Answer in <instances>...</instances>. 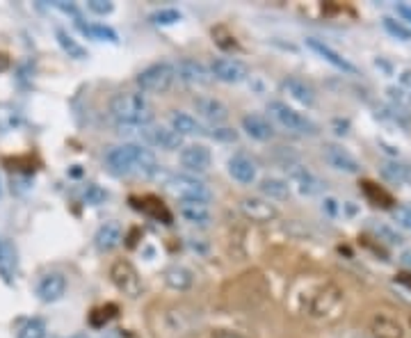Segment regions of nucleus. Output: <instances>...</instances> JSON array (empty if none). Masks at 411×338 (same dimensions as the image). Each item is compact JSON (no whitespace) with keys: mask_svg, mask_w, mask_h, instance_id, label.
Returning <instances> with one entry per match:
<instances>
[{"mask_svg":"<svg viewBox=\"0 0 411 338\" xmlns=\"http://www.w3.org/2000/svg\"><path fill=\"white\" fill-rule=\"evenodd\" d=\"M105 165L112 174H117V176L137 174V176H144V179H158L162 176V171H165L156 160V156L142 144H122L110 149L105 154Z\"/></svg>","mask_w":411,"mask_h":338,"instance_id":"nucleus-1","label":"nucleus"},{"mask_svg":"<svg viewBox=\"0 0 411 338\" xmlns=\"http://www.w3.org/2000/svg\"><path fill=\"white\" fill-rule=\"evenodd\" d=\"M55 37H58V43L62 46V51L67 53L69 58H73V60H85V58H87V48H85L80 41H75L67 30L58 28Z\"/></svg>","mask_w":411,"mask_h":338,"instance_id":"nucleus-28","label":"nucleus"},{"mask_svg":"<svg viewBox=\"0 0 411 338\" xmlns=\"http://www.w3.org/2000/svg\"><path fill=\"white\" fill-rule=\"evenodd\" d=\"M393 217L400 226H405L411 231V206H397V208L393 211Z\"/></svg>","mask_w":411,"mask_h":338,"instance_id":"nucleus-37","label":"nucleus"},{"mask_svg":"<svg viewBox=\"0 0 411 338\" xmlns=\"http://www.w3.org/2000/svg\"><path fill=\"white\" fill-rule=\"evenodd\" d=\"M354 338H361V336H354Z\"/></svg>","mask_w":411,"mask_h":338,"instance_id":"nucleus-47","label":"nucleus"},{"mask_svg":"<svg viewBox=\"0 0 411 338\" xmlns=\"http://www.w3.org/2000/svg\"><path fill=\"white\" fill-rule=\"evenodd\" d=\"M135 204V208H139L142 213H146L154 220H160L162 224H171V213L162 206V201H158L156 197H142V199H131Z\"/></svg>","mask_w":411,"mask_h":338,"instance_id":"nucleus-25","label":"nucleus"},{"mask_svg":"<svg viewBox=\"0 0 411 338\" xmlns=\"http://www.w3.org/2000/svg\"><path fill=\"white\" fill-rule=\"evenodd\" d=\"M169 128L174 130V133H178L181 137L208 133V128H206L201 122H197V117H192L188 112H178V110H174L169 115Z\"/></svg>","mask_w":411,"mask_h":338,"instance_id":"nucleus-20","label":"nucleus"},{"mask_svg":"<svg viewBox=\"0 0 411 338\" xmlns=\"http://www.w3.org/2000/svg\"><path fill=\"white\" fill-rule=\"evenodd\" d=\"M267 112L281 128H286L288 133H295V135H318L320 133V126L313 122V119L297 112L295 107H290L284 101H269Z\"/></svg>","mask_w":411,"mask_h":338,"instance_id":"nucleus-3","label":"nucleus"},{"mask_svg":"<svg viewBox=\"0 0 411 338\" xmlns=\"http://www.w3.org/2000/svg\"><path fill=\"white\" fill-rule=\"evenodd\" d=\"M0 194H3V181H0Z\"/></svg>","mask_w":411,"mask_h":338,"instance_id":"nucleus-45","label":"nucleus"},{"mask_svg":"<svg viewBox=\"0 0 411 338\" xmlns=\"http://www.w3.org/2000/svg\"><path fill=\"white\" fill-rule=\"evenodd\" d=\"M110 119L117 128L128 130V128H142L149 126L154 119V107H151L149 99L142 92H119L110 99Z\"/></svg>","mask_w":411,"mask_h":338,"instance_id":"nucleus-2","label":"nucleus"},{"mask_svg":"<svg viewBox=\"0 0 411 338\" xmlns=\"http://www.w3.org/2000/svg\"><path fill=\"white\" fill-rule=\"evenodd\" d=\"M395 9H397V14L402 16V23H407V26L411 28V5H407V3H400Z\"/></svg>","mask_w":411,"mask_h":338,"instance_id":"nucleus-40","label":"nucleus"},{"mask_svg":"<svg viewBox=\"0 0 411 338\" xmlns=\"http://www.w3.org/2000/svg\"><path fill=\"white\" fill-rule=\"evenodd\" d=\"M151 21L156 26H174L181 21V12L174 7H165V9H158V12L151 14Z\"/></svg>","mask_w":411,"mask_h":338,"instance_id":"nucleus-35","label":"nucleus"},{"mask_svg":"<svg viewBox=\"0 0 411 338\" xmlns=\"http://www.w3.org/2000/svg\"><path fill=\"white\" fill-rule=\"evenodd\" d=\"M14 272H16V252L7 240L0 238V275H3V279L9 283L14 277Z\"/></svg>","mask_w":411,"mask_h":338,"instance_id":"nucleus-27","label":"nucleus"},{"mask_svg":"<svg viewBox=\"0 0 411 338\" xmlns=\"http://www.w3.org/2000/svg\"><path fill=\"white\" fill-rule=\"evenodd\" d=\"M9 69V58L5 53H0V71H7Z\"/></svg>","mask_w":411,"mask_h":338,"instance_id":"nucleus-42","label":"nucleus"},{"mask_svg":"<svg viewBox=\"0 0 411 338\" xmlns=\"http://www.w3.org/2000/svg\"><path fill=\"white\" fill-rule=\"evenodd\" d=\"M210 75L215 80H222L226 85H237V83L247 80L250 69H247L245 62L235 60V58H215L210 64Z\"/></svg>","mask_w":411,"mask_h":338,"instance_id":"nucleus-8","label":"nucleus"},{"mask_svg":"<svg viewBox=\"0 0 411 338\" xmlns=\"http://www.w3.org/2000/svg\"><path fill=\"white\" fill-rule=\"evenodd\" d=\"M242 130L252 139L267 142L274 137V126L267 122L263 115H245L242 117Z\"/></svg>","mask_w":411,"mask_h":338,"instance_id":"nucleus-22","label":"nucleus"},{"mask_svg":"<svg viewBox=\"0 0 411 338\" xmlns=\"http://www.w3.org/2000/svg\"><path fill=\"white\" fill-rule=\"evenodd\" d=\"M382 174L393 183H407L411 185V165L400 160H386L382 165Z\"/></svg>","mask_w":411,"mask_h":338,"instance_id":"nucleus-26","label":"nucleus"},{"mask_svg":"<svg viewBox=\"0 0 411 338\" xmlns=\"http://www.w3.org/2000/svg\"><path fill=\"white\" fill-rule=\"evenodd\" d=\"M174 71H176V78H181L188 85H210L213 83L210 69L206 67V64H201L199 60H192V58L178 60L174 64Z\"/></svg>","mask_w":411,"mask_h":338,"instance_id":"nucleus-12","label":"nucleus"},{"mask_svg":"<svg viewBox=\"0 0 411 338\" xmlns=\"http://www.w3.org/2000/svg\"><path fill=\"white\" fill-rule=\"evenodd\" d=\"M400 263H402L407 270H411V249H405V252L400 254Z\"/></svg>","mask_w":411,"mask_h":338,"instance_id":"nucleus-41","label":"nucleus"},{"mask_svg":"<svg viewBox=\"0 0 411 338\" xmlns=\"http://www.w3.org/2000/svg\"><path fill=\"white\" fill-rule=\"evenodd\" d=\"M192 107L201 119L210 122L213 126L226 122V117H229V107H226L220 99H215V96H194Z\"/></svg>","mask_w":411,"mask_h":338,"instance_id":"nucleus-13","label":"nucleus"},{"mask_svg":"<svg viewBox=\"0 0 411 338\" xmlns=\"http://www.w3.org/2000/svg\"><path fill=\"white\" fill-rule=\"evenodd\" d=\"M35 292L44 304L58 302L64 297V292H67V277H64L62 272H46V275L37 281Z\"/></svg>","mask_w":411,"mask_h":338,"instance_id":"nucleus-10","label":"nucleus"},{"mask_svg":"<svg viewBox=\"0 0 411 338\" xmlns=\"http://www.w3.org/2000/svg\"><path fill=\"white\" fill-rule=\"evenodd\" d=\"M18 124V115L16 110H0V126L5 130H14Z\"/></svg>","mask_w":411,"mask_h":338,"instance_id":"nucleus-38","label":"nucleus"},{"mask_svg":"<svg viewBox=\"0 0 411 338\" xmlns=\"http://www.w3.org/2000/svg\"><path fill=\"white\" fill-rule=\"evenodd\" d=\"M107 338H126L122 332H112V334H107Z\"/></svg>","mask_w":411,"mask_h":338,"instance_id":"nucleus-44","label":"nucleus"},{"mask_svg":"<svg viewBox=\"0 0 411 338\" xmlns=\"http://www.w3.org/2000/svg\"><path fill=\"white\" fill-rule=\"evenodd\" d=\"M122 240H124V228L119 222L110 220V222H105L99 226V231H96L94 236V245L101 249V252H112L114 247L122 245Z\"/></svg>","mask_w":411,"mask_h":338,"instance_id":"nucleus-19","label":"nucleus"},{"mask_svg":"<svg viewBox=\"0 0 411 338\" xmlns=\"http://www.w3.org/2000/svg\"><path fill=\"white\" fill-rule=\"evenodd\" d=\"M165 188L181 201L208 204L213 199V192L208 185L199 181L197 176H190V174H171L165 181Z\"/></svg>","mask_w":411,"mask_h":338,"instance_id":"nucleus-5","label":"nucleus"},{"mask_svg":"<svg viewBox=\"0 0 411 338\" xmlns=\"http://www.w3.org/2000/svg\"><path fill=\"white\" fill-rule=\"evenodd\" d=\"M373 329L380 338H402V329L393 318H384V315H377L373 320Z\"/></svg>","mask_w":411,"mask_h":338,"instance_id":"nucleus-30","label":"nucleus"},{"mask_svg":"<svg viewBox=\"0 0 411 338\" xmlns=\"http://www.w3.org/2000/svg\"><path fill=\"white\" fill-rule=\"evenodd\" d=\"M176 80V71L171 62H156L149 64L135 75V83L142 94H165Z\"/></svg>","mask_w":411,"mask_h":338,"instance_id":"nucleus-4","label":"nucleus"},{"mask_svg":"<svg viewBox=\"0 0 411 338\" xmlns=\"http://www.w3.org/2000/svg\"><path fill=\"white\" fill-rule=\"evenodd\" d=\"M324 204H327V211H329L331 215H336V211H338V208H336V204H338L336 199H327Z\"/></svg>","mask_w":411,"mask_h":338,"instance_id":"nucleus-43","label":"nucleus"},{"mask_svg":"<svg viewBox=\"0 0 411 338\" xmlns=\"http://www.w3.org/2000/svg\"><path fill=\"white\" fill-rule=\"evenodd\" d=\"M382 23H384V30L388 32V35H393V37L402 39V41H411V28L407 23H402V21L386 16Z\"/></svg>","mask_w":411,"mask_h":338,"instance_id":"nucleus-34","label":"nucleus"},{"mask_svg":"<svg viewBox=\"0 0 411 338\" xmlns=\"http://www.w3.org/2000/svg\"><path fill=\"white\" fill-rule=\"evenodd\" d=\"M110 279L117 286L119 292H124L128 297H137L142 292V279H139V272L133 268V263L128 260H114L110 268Z\"/></svg>","mask_w":411,"mask_h":338,"instance_id":"nucleus-6","label":"nucleus"},{"mask_svg":"<svg viewBox=\"0 0 411 338\" xmlns=\"http://www.w3.org/2000/svg\"><path fill=\"white\" fill-rule=\"evenodd\" d=\"M107 197H110L107 190L101 188V185H96V183H90L82 192V201L87 206H103L107 201Z\"/></svg>","mask_w":411,"mask_h":338,"instance_id":"nucleus-33","label":"nucleus"},{"mask_svg":"<svg viewBox=\"0 0 411 338\" xmlns=\"http://www.w3.org/2000/svg\"><path fill=\"white\" fill-rule=\"evenodd\" d=\"M240 211L247 220L258 222V224H265V222H272L277 220V206L272 201H267L263 197H245L240 199Z\"/></svg>","mask_w":411,"mask_h":338,"instance_id":"nucleus-11","label":"nucleus"},{"mask_svg":"<svg viewBox=\"0 0 411 338\" xmlns=\"http://www.w3.org/2000/svg\"><path fill=\"white\" fill-rule=\"evenodd\" d=\"M139 130V137H142L144 144L160 149V151H178L183 149V137L178 133H174L169 126H156V124H149L137 128Z\"/></svg>","mask_w":411,"mask_h":338,"instance_id":"nucleus-7","label":"nucleus"},{"mask_svg":"<svg viewBox=\"0 0 411 338\" xmlns=\"http://www.w3.org/2000/svg\"><path fill=\"white\" fill-rule=\"evenodd\" d=\"M75 23H78V28H80L87 37H92V39L110 41V43H117V41H119L117 32H114L112 28H107V26H101V23H82V21H75Z\"/></svg>","mask_w":411,"mask_h":338,"instance_id":"nucleus-29","label":"nucleus"},{"mask_svg":"<svg viewBox=\"0 0 411 338\" xmlns=\"http://www.w3.org/2000/svg\"><path fill=\"white\" fill-rule=\"evenodd\" d=\"M87 9H92L94 14H110L112 9H114V5H112V3H105V0H90Z\"/></svg>","mask_w":411,"mask_h":338,"instance_id":"nucleus-39","label":"nucleus"},{"mask_svg":"<svg viewBox=\"0 0 411 338\" xmlns=\"http://www.w3.org/2000/svg\"><path fill=\"white\" fill-rule=\"evenodd\" d=\"M370 228L375 231V236L384 240L386 245H391V247H397V245H402V236H400L395 228H391L388 224H377V222H370Z\"/></svg>","mask_w":411,"mask_h":338,"instance_id":"nucleus-31","label":"nucleus"},{"mask_svg":"<svg viewBox=\"0 0 411 338\" xmlns=\"http://www.w3.org/2000/svg\"><path fill=\"white\" fill-rule=\"evenodd\" d=\"M258 190H261V194L267 201H281L290 194V185H288V181L279 179V176H265L258 183Z\"/></svg>","mask_w":411,"mask_h":338,"instance_id":"nucleus-24","label":"nucleus"},{"mask_svg":"<svg viewBox=\"0 0 411 338\" xmlns=\"http://www.w3.org/2000/svg\"><path fill=\"white\" fill-rule=\"evenodd\" d=\"M165 283L171 288V290H188L192 288V283H194V275H192V270H188L186 265H169L165 270Z\"/></svg>","mask_w":411,"mask_h":338,"instance_id":"nucleus-23","label":"nucleus"},{"mask_svg":"<svg viewBox=\"0 0 411 338\" xmlns=\"http://www.w3.org/2000/svg\"><path fill=\"white\" fill-rule=\"evenodd\" d=\"M16 338H46V322L41 318H32V320L23 322Z\"/></svg>","mask_w":411,"mask_h":338,"instance_id":"nucleus-32","label":"nucleus"},{"mask_svg":"<svg viewBox=\"0 0 411 338\" xmlns=\"http://www.w3.org/2000/svg\"><path fill=\"white\" fill-rule=\"evenodd\" d=\"M178 215H181L188 224L201 226V228L208 226L210 220H213L208 204H197V201H181V204H178Z\"/></svg>","mask_w":411,"mask_h":338,"instance_id":"nucleus-21","label":"nucleus"},{"mask_svg":"<svg viewBox=\"0 0 411 338\" xmlns=\"http://www.w3.org/2000/svg\"><path fill=\"white\" fill-rule=\"evenodd\" d=\"M324 160L329 162L333 169H338L343 174H359L361 171V162L356 160L348 149L336 147V144H327L322 151Z\"/></svg>","mask_w":411,"mask_h":338,"instance_id":"nucleus-15","label":"nucleus"},{"mask_svg":"<svg viewBox=\"0 0 411 338\" xmlns=\"http://www.w3.org/2000/svg\"><path fill=\"white\" fill-rule=\"evenodd\" d=\"M178 160H181V167L190 174H203V171H208L213 165L210 149H206L203 144L183 147L181 154H178Z\"/></svg>","mask_w":411,"mask_h":338,"instance_id":"nucleus-9","label":"nucleus"},{"mask_svg":"<svg viewBox=\"0 0 411 338\" xmlns=\"http://www.w3.org/2000/svg\"><path fill=\"white\" fill-rule=\"evenodd\" d=\"M407 83H409V85H411V78H407Z\"/></svg>","mask_w":411,"mask_h":338,"instance_id":"nucleus-46","label":"nucleus"},{"mask_svg":"<svg viewBox=\"0 0 411 338\" xmlns=\"http://www.w3.org/2000/svg\"><path fill=\"white\" fill-rule=\"evenodd\" d=\"M229 174H231V179L237 181V183H242V185H252L256 181V174H258V167H256V162L250 158V156H245V154H235L229 158Z\"/></svg>","mask_w":411,"mask_h":338,"instance_id":"nucleus-18","label":"nucleus"},{"mask_svg":"<svg viewBox=\"0 0 411 338\" xmlns=\"http://www.w3.org/2000/svg\"><path fill=\"white\" fill-rule=\"evenodd\" d=\"M290 179L297 185L299 194H304V197H316V194H322L324 192V183L313 174L309 167H301V165H290Z\"/></svg>","mask_w":411,"mask_h":338,"instance_id":"nucleus-16","label":"nucleus"},{"mask_svg":"<svg viewBox=\"0 0 411 338\" xmlns=\"http://www.w3.org/2000/svg\"><path fill=\"white\" fill-rule=\"evenodd\" d=\"M206 135H210L213 139H220V142H235L237 139V133L233 128H226V126H215L210 128Z\"/></svg>","mask_w":411,"mask_h":338,"instance_id":"nucleus-36","label":"nucleus"},{"mask_svg":"<svg viewBox=\"0 0 411 338\" xmlns=\"http://www.w3.org/2000/svg\"><path fill=\"white\" fill-rule=\"evenodd\" d=\"M281 92L288 94V99H293V101L306 105V107H313L318 101L316 90H313L306 80L297 78V75H290V78H286L284 83H281Z\"/></svg>","mask_w":411,"mask_h":338,"instance_id":"nucleus-17","label":"nucleus"},{"mask_svg":"<svg viewBox=\"0 0 411 338\" xmlns=\"http://www.w3.org/2000/svg\"><path fill=\"white\" fill-rule=\"evenodd\" d=\"M306 46L316 53V56H320L324 62H329L333 69H338V71H343V73H350V75H354L356 73V67L354 64L348 60V58H343L338 51H333L329 43H324L322 39H316V37H309L306 39Z\"/></svg>","mask_w":411,"mask_h":338,"instance_id":"nucleus-14","label":"nucleus"}]
</instances>
